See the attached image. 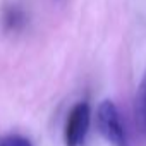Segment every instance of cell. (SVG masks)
Instances as JSON below:
<instances>
[{"instance_id":"cell-2","label":"cell","mask_w":146,"mask_h":146,"mask_svg":"<svg viewBox=\"0 0 146 146\" xmlns=\"http://www.w3.org/2000/svg\"><path fill=\"white\" fill-rule=\"evenodd\" d=\"M91 122V107L88 102H78L70 108L65 127H64V143L65 146H81L90 131Z\"/></svg>"},{"instance_id":"cell-5","label":"cell","mask_w":146,"mask_h":146,"mask_svg":"<svg viewBox=\"0 0 146 146\" xmlns=\"http://www.w3.org/2000/svg\"><path fill=\"white\" fill-rule=\"evenodd\" d=\"M0 146H33V143L21 134H9L0 139Z\"/></svg>"},{"instance_id":"cell-3","label":"cell","mask_w":146,"mask_h":146,"mask_svg":"<svg viewBox=\"0 0 146 146\" xmlns=\"http://www.w3.org/2000/svg\"><path fill=\"white\" fill-rule=\"evenodd\" d=\"M134 119L139 132L146 137V72L139 83L137 93H136V102H134Z\"/></svg>"},{"instance_id":"cell-4","label":"cell","mask_w":146,"mask_h":146,"mask_svg":"<svg viewBox=\"0 0 146 146\" xmlns=\"http://www.w3.org/2000/svg\"><path fill=\"white\" fill-rule=\"evenodd\" d=\"M4 24H5V28H7V29L16 31V29H19V28L24 24V14H23L19 9L12 7V9L5 11V16H4Z\"/></svg>"},{"instance_id":"cell-1","label":"cell","mask_w":146,"mask_h":146,"mask_svg":"<svg viewBox=\"0 0 146 146\" xmlns=\"http://www.w3.org/2000/svg\"><path fill=\"white\" fill-rule=\"evenodd\" d=\"M96 122H98L100 132L103 134V137L110 144H113V146H129L119 108L112 100H103L98 105Z\"/></svg>"}]
</instances>
